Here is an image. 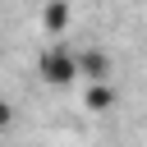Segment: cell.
Wrapping results in <instances>:
<instances>
[{
  "label": "cell",
  "mask_w": 147,
  "mask_h": 147,
  "mask_svg": "<svg viewBox=\"0 0 147 147\" xmlns=\"http://www.w3.org/2000/svg\"><path fill=\"white\" fill-rule=\"evenodd\" d=\"M37 78L46 83V87H74V78H83L78 74V51L60 37V41H51V46H41L37 51Z\"/></svg>",
  "instance_id": "obj_1"
},
{
  "label": "cell",
  "mask_w": 147,
  "mask_h": 147,
  "mask_svg": "<svg viewBox=\"0 0 147 147\" xmlns=\"http://www.w3.org/2000/svg\"><path fill=\"white\" fill-rule=\"evenodd\" d=\"M41 32L51 41H60L69 28H74V0H41V14H37Z\"/></svg>",
  "instance_id": "obj_2"
},
{
  "label": "cell",
  "mask_w": 147,
  "mask_h": 147,
  "mask_svg": "<svg viewBox=\"0 0 147 147\" xmlns=\"http://www.w3.org/2000/svg\"><path fill=\"white\" fill-rule=\"evenodd\" d=\"M78 74H83L87 83H110L115 60H110L101 46H83V51H78Z\"/></svg>",
  "instance_id": "obj_3"
},
{
  "label": "cell",
  "mask_w": 147,
  "mask_h": 147,
  "mask_svg": "<svg viewBox=\"0 0 147 147\" xmlns=\"http://www.w3.org/2000/svg\"><path fill=\"white\" fill-rule=\"evenodd\" d=\"M83 106H87L92 115H106V110H115V87H110V83H87V92H83Z\"/></svg>",
  "instance_id": "obj_4"
},
{
  "label": "cell",
  "mask_w": 147,
  "mask_h": 147,
  "mask_svg": "<svg viewBox=\"0 0 147 147\" xmlns=\"http://www.w3.org/2000/svg\"><path fill=\"white\" fill-rule=\"evenodd\" d=\"M9 124H14V106L0 96V129H9Z\"/></svg>",
  "instance_id": "obj_5"
}]
</instances>
